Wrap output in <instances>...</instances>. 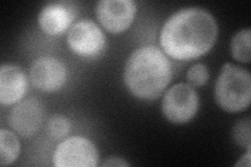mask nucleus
<instances>
[{
	"mask_svg": "<svg viewBox=\"0 0 251 167\" xmlns=\"http://www.w3.org/2000/svg\"><path fill=\"white\" fill-rule=\"evenodd\" d=\"M217 37L218 24L213 15L201 7H186L166 21L159 42L171 58L190 61L213 48Z\"/></svg>",
	"mask_w": 251,
	"mask_h": 167,
	"instance_id": "f257e3e1",
	"label": "nucleus"
},
{
	"mask_svg": "<svg viewBox=\"0 0 251 167\" xmlns=\"http://www.w3.org/2000/svg\"><path fill=\"white\" fill-rule=\"evenodd\" d=\"M173 75L172 65L158 47L147 45L133 51L126 63L124 79L131 94L154 100L167 89Z\"/></svg>",
	"mask_w": 251,
	"mask_h": 167,
	"instance_id": "f03ea898",
	"label": "nucleus"
},
{
	"mask_svg": "<svg viewBox=\"0 0 251 167\" xmlns=\"http://www.w3.org/2000/svg\"><path fill=\"white\" fill-rule=\"evenodd\" d=\"M215 98L226 112L237 113L247 109L251 100L249 71L231 63L224 64L216 83Z\"/></svg>",
	"mask_w": 251,
	"mask_h": 167,
	"instance_id": "7ed1b4c3",
	"label": "nucleus"
},
{
	"mask_svg": "<svg viewBox=\"0 0 251 167\" xmlns=\"http://www.w3.org/2000/svg\"><path fill=\"white\" fill-rule=\"evenodd\" d=\"M161 109L169 121L176 124L185 123L198 112L199 96L191 85L179 83L164 94Z\"/></svg>",
	"mask_w": 251,
	"mask_h": 167,
	"instance_id": "20e7f679",
	"label": "nucleus"
},
{
	"mask_svg": "<svg viewBox=\"0 0 251 167\" xmlns=\"http://www.w3.org/2000/svg\"><path fill=\"white\" fill-rule=\"evenodd\" d=\"M99 161L98 149L89 139L74 136L63 140L52 156L56 167H96Z\"/></svg>",
	"mask_w": 251,
	"mask_h": 167,
	"instance_id": "39448f33",
	"label": "nucleus"
},
{
	"mask_svg": "<svg viewBox=\"0 0 251 167\" xmlns=\"http://www.w3.org/2000/svg\"><path fill=\"white\" fill-rule=\"evenodd\" d=\"M69 48L85 58H92L104 49L106 37L96 22L84 19L75 22L67 35Z\"/></svg>",
	"mask_w": 251,
	"mask_h": 167,
	"instance_id": "423d86ee",
	"label": "nucleus"
},
{
	"mask_svg": "<svg viewBox=\"0 0 251 167\" xmlns=\"http://www.w3.org/2000/svg\"><path fill=\"white\" fill-rule=\"evenodd\" d=\"M137 6L131 0H101L96 7L100 25L112 34L128 29L135 18Z\"/></svg>",
	"mask_w": 251,
	"mask_h": 167,
	"instance_id": "0eeeda50",
	"label": "nucleus"
},
{
	"mask_svg": "<svg viewBox=\"0 0 251 167\" xmlns=\"http://www.w3.org/2000/svg\"><path fill=\"white\" fill-rule=\"evenodd\" d=\"M44 106L37 97L19 101L10 113L11 128L22 137H31L40 130L44 120Z\"/></svg>",
	"mask_w": 251,
	"mask_h": 167,
	"instance_id": "6e6552de",
	"label": "nucleus"
},
{
	"mask_svg": "<svg viewBox=\"0 0 251 167\" xmlns=\"http://www.w3.org/2000/svg\"><path fill=\"white\" fill-rule=\"evenodd\" d=\"M30 79L37 89L44 92L60 90L67 79V69L53 57L38 58L30 66Z\"/></svg>",
	"mask_w": 251,
	"mask_h": 167,
	"instance_id": "1a4fd4ad",
	"label": "nucleus"
},
{
	"mask_svg": "<svg viewBox=\"0 0 251 167\" xmlns=\"http://www.w3.org/2000/svg\"><path fill=\"white\" fill-rule=\"evenodd\" d=\"M76 16L74 3L57 1L47 3L39 13V25L50 36L61 35L70 26Z\"/></svg>",
	"mask_w": 251,
	"mask_h": 167,
	"instance_id": "9d476101",
	"label": "nucleus"
},
{
	"mask_svg": "<svg viewBox=\"0 0 251 167\" xmlns=\"http://www.w3.org/2000/svg\"><path fill=\"white\" fill-rule=\"evenodd\" d=\"M28 89V79L20 67L3 64L0 68V102L3 106L18 103Z\"/></svg>",
	"mask_w": 251,
	"mask_h": 167,
	"instance_id": "9b49d317",
	"label": "nucleus"
},
{
	"mask_svg": "<svg viewBox=\"0 0 251 167\" xmlns=\"http://www.w3.org/2000/svg\"><path fill=\"white\" fill-rule=\"evenodd\" d=\"M20 154V143L16 135L5 129L0 131V165L14 163Z\"/></svg>",
	"mask_w": 251,
	"mask_h": 167,
	"instance_id": "f8f14e48",
	"label": "nucleus"
},
{
	"mask_svg": "<svg viewBox=\"0 0 251 167\" xmlns=\"http://www.w3.org/2000/svg\"><path fill=\"white\" fill-rule=\"evenodd\" d=\"M250 40L251 30L249 28L242 29L232 37L230 48L233 59L242 63L250 62Z\"/></svg>",
	"mask_w": 251,
	"mask_h": 167,
	"instance_id": "ddd939ff",
	"label": "nucleus"
},
{
	"mask_svg": "<svg viewBox=\"0 0 251 167\" xmlns=\"http://www.w3.org/2000/svg\"><path fill=\"white\" fill-rule=\"evenodd\" d=\"M47 133L53 139H62L66 137L72 130V122L64 115H52L46 125Z\"/></svg>",
	"mask_w": 251,
	"mask_h": 167,
	"instance_id": "4468645a",
	"label": "nucleus"
},
{
	"mask_svg": "<svg viewBox=\"0 0 251 167\" xmlns=\"http://www.w3.org/2000/svg\"><path fill=\"white\" fill-rule=\"evenodd\" d=\"M232 135L237 144L243 147H250V119L247 117L235 124Z\"/></svg>",
	"mask_w": 251,
	"mask_h": 167,
	"instance_id": "2eb2a0df",
	"label": "nucleus"
},
{
	"mask_svg": "<svg viewBox=\"0 0 251 167\" xmlns=\"http://www.w3.org/2000/svg\"><path fill=\"white\" fill-rule=\"evenodd\" d=\"M187 81L194 87H202L208 81L209 73L205 65L196 64L188 69L186 73Z\"/></svg>",
	"mask_w": 251,
	"mask_h": 167,
	"instance_id": "dca6fc26",
	"label": "nucleus"
},
{
	"mask_svg": "<svg viewBox=\"0 0 251 167\" xmlns=\"http://www.w3.org/2000/svg\"><path fill=\"white\" fill-rule=\"evenodd\" d=\"M101 166L104 167H110V166H113V167H124V166H130V163H128L124 159L120 158V157H108L106 160L101 163Z\"/></svg>",
	"mask_w": 251,
	"mask_h": 167,
	"instance_id": "f3484780",
	"label": "nucleus"
},
{
	"mask_svg": "<svg viewBox=\"0 0 251 167\" xmlns=\"http://www.w3.org/2000/svg\"><path fill=\"white\" fill-rule=\"evenodd\" d=\"M246 166V167H249L250 166V147L247 148V153L245 156H243L241 158V160L235 164V166Z\"/></svg>",
	"mask_w": 251,
	"mask_h": 167,
	"instance_id": "a211bd4d",
	"label": "nucleus"
}]
</instances>
